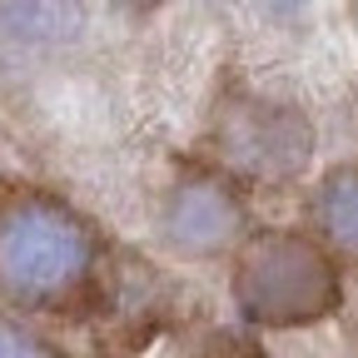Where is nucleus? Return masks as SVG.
<instances>
[{
    "mask_svg": "<svg viewBox=\"0 0 358 358\" xmlns=\"http://www.w3.org/2000/svg\"><path fill=\"white\" fill-rule=\"evenodd\" d=\"M343 358H358V353H353V348H348V353H343Z\"/></svg>",
    "mask_w": 358,
    "mask_h": 358,
    "instance_id": "obj_9",
    "label": "nucleus"
},
{
    "mask_svg": "<svg viewBox=\"0 0 358 358\" xmlns=\"http://www.w3.org/2000/svg\"><path fill=\"white\" fill-rule=\"evenodd\" d=\"M229 299L249 334H303L343 319L348 274L303 224H259L229 259Z\"/></svg>",
    "mask_w": 358,
    "mask_h": 358,
    "instance_id": "obj_2",
    "label": "nucleus"
},
{
    "mask_svg": "<svg viewBox=\"0 0 358 358\" xmlns=\"http://www.w3.org/2000/svg\"><path fill=\"white\" fill-rule=\"evenodd\" d=\"M343 334H348V348L358 353V279H348V303H343Z\"/></svg>",
    "mask_w": 358,
    "mask_h": 358,
    "instance_id": "obj_8",
    "label": "nucleus"
},
{
    "mask_svg": "<svg viewBox=\"0 0 358 358\" xmlns=\"http://www.w3.org/2000/svg\"><path fill=\"white\" fill-rule=\"evenodd\" d=\"M313 140H319L313 120L299 105L274 100L249 85H229L209 105L194 155L209 159L214 169H224L254 199V194L299 189L308 164H313V150H319Z\"/></svg>",
    "mask_w": 358,
    "mask_h": 358,
    "instance_id": "obj_3",
    "label": "nucleus"
},
{
    "mask_svg": "<svg viewBox=\"0 0 358 358\" xmlns=\"http://www.w3.org/2000/svg\"><path fill=\"white\" fill-rule=\"evenodd\" d=\"M155 244L179 264H229L259 229L254 199L224 169L185 155L155 194Z\"/></svg>",
    "mask_w": 358,
    "mask_h": 358,
    "instance_id": "obj_4",
    "label": "nucleus"
},
{
    "mask_svg": "<svg viewBox=\"0 0 358 358\" xmlns=\"http://www.w3.org/2000/svg\"><path fill=\"white\" fill-rule=\"evenodd\" d=\"M303 229L358 279V159L329 164L303 194Z\"/></svg>",
    "mask_w": 358,
    "mask_h": 358,
    "instance_id": "obj_5",
    "label": "nucleus"
},
{
    "mask_svg": "<svg viewBox=\"0 0 358 358\" xmlns=\"http://www.w3.org/2000/svg\"><path fill=\"white\" fill-rule=\"evenodd\" d=\"M124 294L115 239L65 194L0 179V303L30 319L95 324Z\"/></svg>",
    "mask_w": 358,
    "mask_h": 358,
    "instance_id": "obj_1",
    "label": "nucleus"
},
{
    "mask_svg": "<svg viewBox=\"0 0 358 358\" xmlns=\"http://www.w3.org/2000/svg\"><path fill=\"white\" fill-rule=\"evenodd\" d=\"M0 358H75V353L50 334H40L35 324H25L20 313L0 308Z\"/></svg>",
    "mask_w": 358,
    "mask_h": 358,
    "instance_id": "obj_6",
    "label": "nucleus"
},
{
    "mask_svg": "<svg viewBox=\"0 0 358 358\" xmlns=\"http://www.w3.org/2000/svg\"><path fill=\"white\" fill-rule=\"evenodd\" d=\"M194 358H274V353H268L264 338L249 334V329H209L199 338Z\"/></svg>",
    "mask_w": 358,
    "mask_h": 358,
    "instance_id": "obj_7",
    "label": "nucleus"
}]
</instances>
